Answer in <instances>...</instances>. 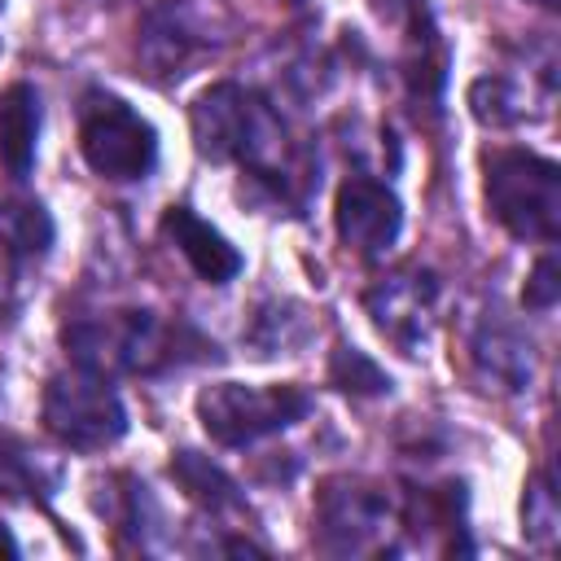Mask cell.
<instances>
[{"instance_id":"18","label":"cell","mask_w":561,"mask_h":561,"mask_svg":"<svg viewBox=\"0 0 561 561\" xmlns=\"http://www.w3.org/2000/svg\"><path fill=\"white\" fill-rule=\"evenodd\" d=\"M171 478H175L180 491H184L197 508H206V513L241 508V491H237V482L228 478V469H219L210 456H202V451H193V447H184V451L171 456Z\"/></svg>"},{"instance_id":"25","label":"cell","mask_w":561,"mask_h":561,"mask_svg":"<svg viewBox=\"0 0 561 561\" xmlns=\"http://www.w3.org/2000/svg\"><path fill=\"white\" fill-rule=\"evenodd\" d=\"M535 4H543V9H557V4H561V0H535Z\"/></svg>"},{"instance_id":"12","label":"cell","mask_w":561,"mask_h":561,"mask_svg":"<svg viewBox=\"0 0 561 561\" xmlns=\"http://www.w3.org/2000/svg\"><path fill=\"white\" fill-rule=\"evenodd\" d=\"M469 359H473V373L486 381V390L522 394V390L535 386V368H539L535 342L513 320H504L500 311L495 316H482L473 324V333H469Z\"/></svg>"},{"instance_id":"5","label":"cell","mask_w":561,"mask_h":561,"mask_svg":"<svg viewBox=\"0 0 561 561\" xmlns=\"http://www.w3.org/2000/svg\"><path fill=\"white\" fill-rule=\"evenodd\" d=\"M399 500L359 473H337L324 478L316 491V513H311V539L329 557H381L399 552Z\"/></svg>"},{"instance_id":"2","label":"cell","mask_w":561,"mask_h":561,"mask_svg":"<svg viewBox=\"0 0 561 561\" xmlns=\"http://www.w3.org/2000/svg\"><path fill=\"white\" fill-rule=\"evenodd\" d=\"M61 346L70 364L92 368L101 377H153L193 359H215V346L197 337L180 320H162L158 311H96L61 324Z\"/></svg>"},{"instance_id":"3","label":"cell","mask_w":561,"mask_h":561,"mask_svg":"<svg viewBox=\"0 0 561 561\" xmlns=\"http://www.w3.org/2000/svg\"><path fill=\"white\" fill-rule=\"evenodd\" d=\"M232 39L237 13L224 0H153L140 18L136 57L153 83H180Z\"/></svg>"},{"instance_id":"7","label":"cell","mask_w":561,"mask_h":561,"mask_svg":"<svg viewBox=\"0 0 561 561\" xmlns=\"http://www.w3.org/2000/svg\"><path fill=\"white\" fill-rule=\"evenodd\" d=\"M311 394L294 381L285 386H245V381H215L197 394V421L219 447H254L302 416H311Z\"/></svg>"},{"instance_id":"24","label":"cell","mask_w":561,"mask_h":561,"mask_svg":"<svg viewBox=\"0 0 561 561\" xmlns=\"http://www.w3.org/2000/svg\"><path fill=\"white\" fill-rule=\"evenodd\" d=\"M0 557H18V539L9 535V526H0Z\"/></svg>"},{"instance_id":"4","label":"cell","mask_w":561,"mask_h":561,"mask_svg":"<svg viewBox=\"0 0 561 561\" xmlns=\"http://www.w3.org/2000/svg\"><path fill=\"white\" fill-rule=\"evenodd\" d=\"M486 215L517 241L552 245L561 237V167L530 149H491L482 158Z\"/></svg>"},{"instance_id":"15","label":"cell","mask_w":561,"mask_h":561,"mask_svg":"<svg viewBox=\"0 0 561 561\" xmlns=\"http://www.w3.org/2000/svg\"><path fill=\"white\" fill-rule=\"evenodd\" d=\"M548 101H552L548 88H530V83L522 88V83L508 79V75H482V79L469 83V114H473L482 127H495V131L535 118L530 105H539V114H543Z\"/></svg>"},{"instance_id":"9","label":"cell","mask_w":561,"mask_h":561,"mask_svg":"<svg viewBox=\"0 0 561 561\" xmlns=\"http://www.w3.org/2000/svg\"><path fill=\"white\" fill-rule=\"evenodd\" d=\"M364 311L373 316V324L386 342H394L403 355H421L430 346L434 316H438V276L430 267L386 272L364 294Z\"/></svg>"},{"instance_id":"1","label":"cell","mask_w":561,"mask_h":561,"mask_svg":"<svg viewBox=\"0 0 561 561\" xmlns=\"http://www.w3.org/2000/svg\"><path fill=\"white\" fill-rule=\"evenodd\" d=\"M188 127H193V149L206 162H232L250 180L267 184L272 197L298 202V188L311 184L302 171V153L285 131V118L276 105L232 79H219L202 88L188 105Z\"/></svg>"},{"instance_id":"13","label":"cell","mask_w":561,"mask_h":561,"mask_svg":"<svg viewBox=\"0 0 561 561\" xmlns=\"http://www.w3.org/2000/svg\"><path fill=\"white\" fill-rule=\"evenodd\" d=\"M162 237L180 250V259L206 280V285H228V280H237L241 276V267H245V259H241V250L210 224V219H202L193 206H167V215H162Z\"/></svg>"},{"instance_id":"11","label":"cell","mask_w":561,"mask_h":561,"mask_svg":"<svg viewBox=\"0 0 561 561\" xmlns=\"http://www.w3.org/2000/svg\"><path fill=\"white\" fill-rule=\"evenodd\" d=\"M333 228L337 241L359 259H381L403 232V202L386 180L346 175L333 197Z\"/></svg>"},{"instance_id":"16","label":"cell","mask_w":561,"mask_h":561,"mask_svg":"<svg viewBox=\"0 0 561 561\" xmlns=\"http://www.w3.org/2000/svg\"><path fill=\"white\" fill-rule=\"evenodd\" d=\"M57 482H61V465L57 460H48L31 443H22V438L0 430V500L44 504V500H53Z\"/></svg>"},{"instance_id":"17","label":"cell","mask_w":561,"mask_h":561,"mask_svg":"<svg viewBox=\"0 0 561 561\" xmlns=\"http://www.w3.org/2000/svg\"><path fill=\"white\" fill-rule=\"evenodd\" d=\"M53 237H57V228H53V215L44 210L39 197H31L22 188H0V241L13 254L44 259Z\"/></svg>"},{"instance_id":"21","label":"cell","mask_w":561,"mask_h":561,"mask_svg":"<svg viewBox=\"0 0 561 561\" xmlns=\"http://www.w3.org/2000/svg\"><path fill=\"white\" fill-rule=\"evenodd\" d=\"M285 307V302H280ZM280 307H263L254 316V329H250V346L254 355H285L289 346H298L307 337V311L294 307V316H280Z\"/></svg>"},{"instance_id":"6","label":"cell","mask_w":561,"mask_h":561,"mask_svg":"<svg viewBox=\"0 0 561 561\" xmlns=\"http://www.w3.org/2000/svg\"><path fill=\"white\" fill-rule=\"evenodd\" d=\"M79 153L92 167V175L131 184L153 171L158 131L131 101H123L105 88H92L79 101Z\"/></svg>"},{"instance_id":"19","label":"cell","mask_w":561,"mask_h":561,"mask_svg":"<svg viewBox=\"0 0 561 561\" xmlns=\"http://www.w3.org/2000/svg\"><path fill=\"white\" fill-rule=\"evenodd\" d=\"M522 539L535 552H552L561 539V504H557V486L548 469L530 473L522 486Z\"/></svg>"},{"instance_id":"23","label":"cell","mask_w":561,"mask_h":561,"mask_svg":"<svg viewBox=\"0 0 561 561\" xmlns=\"http://www.w3.org/2000/svg\"><path fill=\"white\" fill-rule=\"evenodd\" d=\"M18 302V254L0 241V316H9Z\"/></svg>"},{"instance_id":"14","label":"cell","mask_w":561,"mask_h":561,"mask_svg":"<svg viewBox=\"0 0 561 561\" xmlns=\"http://www.w3.org/2000/svg\"><path fill=\"white\" fill-rule=\"evenodd\" d=\"M39 127H44V105L31 83H9L0 92V167L13 180H26L39 153Z\"/></svg>"},{"instance_id":"22","label":"cell","mask_w":561,"mask_h":561,"mask_svg":"<svg viewBox=\"0 0 561 561\" xmlns=\"http://www.w3.org/2000/svg\"><path fill=\"white\" fill-rule=\"evenodd\" d=\"M557 298H561V263H557V254L548 250V254L535 259L526 285H522V302H526L530 311H552Z\"/></svg>"},{"instance_id":"8","label":"cell","mask_w":561,"mask_h":561,"mask_svg":"<svg viewBox=\"0 0 561 561\" xmlns=\"http://www.w3.org/2000/svg\"><path fill=\"white\" fill-rule=\"evenodd\" d=\"M39 416H44V430L70 451H105L127 434V408L114 381L79 364L48 377Z\"/></svg>"},{"instance_id":"20","label":"cell","mask_w":561,"mask_h":561,"mask_svg":"<svg viewBox=\"0 0 561 561\" xmlns=\"http://www.w3.org/2000/svg\"><path fill=\"white\" fill-rule=\"evenodd\" d=\"M329 386H337L342 394H390V373L364 355L359 346H337L329 359Z\"/></svg>"},{"instance_id":"10","label":"cell","mask_w":561,"mask_h":561,"mask_svg":"<svg viewBox=\"0 0 561 561\" xmlns=\"http://www.w3.org/2000/svg\"><path fill=\"white\" fill-rule=\"evenodd\" d=\"M373 9L399 31V70L408 96L425 110H438L447 83V44L425 0H373Z\"/></svg>"}]
</instances>
